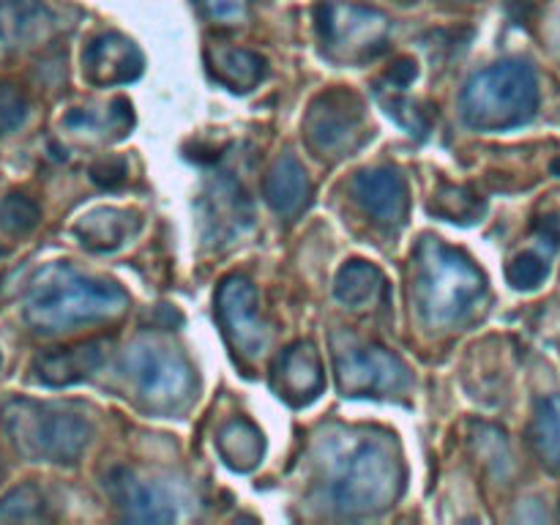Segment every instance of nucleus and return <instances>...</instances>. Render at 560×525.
Here are the masks:
<instances>
[{
	"instance_id": "1",
	"label": "nucleus",
	"mask_w": 560,
	"mask_h": 525,
	"mask_svg": "<svg viewBox=\"0 0 560 525\" xmlns=\"http://www.w3.org/2000/svg\"><path fill=\"white\" fill-rule=\"evenodd\" d=\"M405 485V465L394 435L345 430L328 441L323 459V506L339 517H372L394 506Z\"/></svg>"
},
{
	"instance_id": "2",
	"label": "nucleus",
	"mask_w": 560,
	"mask_h": 525,
	"mask_svg": "<svg viewBox=\"0 0 560 525\" xmlns=\"http://www.w3.org/2000/svg\"><path fill=\"white\" fill-rule=\"evenodd\" d=\"M129 295L109 279L88 277L69 262L42 268L25 295V320L33 331L55 334L82 323L124 315Z\"/></svg>"
},
{
	"instance_id": "3",
	"label": "nucleus",
	"mask_w": 560,
	"mask_h": 525,
	"mask_svg": "<svg viewBox=\"0 0 560 525\" xmlns=\"http://www.w3.org/2000/svg\"><path fill=\"white\" fill-rule=\"evenodd\" d=\"M416 304L430 326H454L479 306L487 279L470 257L424 235L413 255Z\"/></svg>"
},
{
	"instance_id": "4",
	"label": "nucleus",
	"mask_w": 560,
	"mask_h": 525,
	"mask_svg": "<svg viewBox=\"0 0 560 525\" xmlns=\"http://www.w3.org/2000/svg\"><path fill=\"white\" fill-rule=\"evenodd\" d=\"M539 109V80L525 60H503L468 80L459 113L470 129L503 131L534 120Z\"/></svg>"
},
{
	"instance_id": "5",
	"label": "nucleus",
	"mask_w": 560,
	"mask_h": 525,
	"mask_svg": "<svg viewBox=\"0 0 560 525\" xmlns=\"http://www.w3.org/2000/svg\"><path fill=\"white\" fill-rule=\"evenodd\" d=\"M3 427L27 459L58 465L77 463L93 435L91 421L80 413L36 399H11L3 408Z\"/></svg>"
},
{
	"instance_id": "6",
	"label": "nucleus",
	"mask_w": 560,
	"mask_h": 525,
	"mask_svg": "<svg viewBox=\"0 0 560 525\" xmlns=\"http://www.w3.org/2000/svg\"><path fill=\"white\" fill-rule=\"evenodd\" d=\"M124 366L137 397L153 413H178L195 399V370L178 350L135 345L124 355Z\"/></svg>"
},
{
	"instance_id": "7",
	"label": "nucleus",
	"mask_w": 560,
	"mask_h": 525,
	"mask_svg": "<svg viewBox=\"0 0 560 525\" xmlns=\"http://www.w3.org/2000/svg\"><path fill=\"white\" fill-rule=\"evenodd\" d=\"M315 27L323 49L339 63H361L386 49L392 22L383 11L326 0L315 9Z\"/></svg>"
},
{
	"instance_id": "8",
	"label": "nucleus",
	"mask_w": 560,
	"mask_h": 525,
	"mask_svg": "<svg viewBox=\"0 0 560 525\" xmlns=\"http://www.w3.org/2000/svg\"><path fill=\"white\" fill-rule=\"evenodd\" d=\"M334 370L345 397H392L410 386L408 364L381 345L337 348Z\"/></svg>"
},
{
	"instance_id": "9",
	"label": "nucleus",
	"mask_w": 560,
	"mask_h": 525,
	"mask_svg": "<svg viewBox=\"0 0 560 525\" xmlns=\"http://www.w3.org/2000/svg\"><path fill=\"white\" fill-rule=\"evenodd\" d=\"M217 320L222 326L224 339L230 348L246 361L262 359L268 350V334L266 323L260 317V306H257V290L241 273H230L219 282L217 290Z\"/></svg>"
},
{
	"instance_id": "10",
	"label": "nucleus",
	"mask_w": 560,
	"mask_h": 525,
	"mask_svg": "<svg viewBox=\"0 0 560 525\" xmlns=\"http://www.w3.org/2000/svg\"><path fill=\"white\" fill-rule=\"evenodd\" d=\"M364 120V104L353 91H328L312 102L304 131L312 148L320 153L342 151L350 145Z\"/></svg>"
},
{
	"instance_id": "11",
	"label": "nucleus",
	"mask_w": 560,
	"mask_h": 525,
	"mask_svg": "<svg viewBox=\"0 0 560 525\" xmlns=\"http://www.w3.org/2000/svg\"><path fill=\"white\" fill-rule=\"evenodd\" d=\"M355 202L364 208L366 217L375 219L377 224L386 228H402L408 219L410 195L408 180L399 170L394 167H372L364 170L350 184Z\"/></svg>"
},
{
	"instance_id": "12",
	"label": "nucleus",
	"mask_w": 560,
	"mask_h": 525,
	"mask_svg": "<svg viewBox=\"0 0 560 525\" xmlns=\"http://www.w3.org/2000/svg\"><path fill=\"white\" fill-rule=\"evenodd\" d=\"M107 490L126 520H137V523H173L178 517L175 498L170 495L167 487L151 479H140V476L126 468L109 474Z\"/></svg>"
},
{
	"instance_id": "13",
	"label": "nucleus",
	"mask_w": 560,
	"mask_h": 525,
	"mask_svg": "<svg viewBox=\"0 0 560 525\" xmlns=\"http://www.w3.org/2000/svg\"><path fill=\"white\" fill-rule=\"evenodd\" d=\"M140 47L120 33H102L82 52V71L93 85H124L142 74Z\"/></svg>"
},
{
	"instance_id": "14",
	"label": "nucleus",
	"mask_w": 560,
	"mask_h": 525,
	"mask_svg": "<svg viewBox=\"0 0 560 525\" xmlns=\"http://www.w3.org/2000/svg\"><path fill=\"white\" fill-rule=\"evenodd\" d=\"M326 386V375H323L320 353L312 342H295L284 350L273 366V388L284 402L310 405L317 399V394Z\"/></svg>"
},
{
	"instance_id": "15",
	"label": "nucleus",
	"mask_w": 560,
	"mask_h": 525,
	"mask_svg": "<svg viewBox=\"0 0 560 525\" xmlns=\"http://www.w3.org/2000/svg\"><path fill=\"white\" fill-rule=\"evenodd\" d=\"M104 359H107V342L96 339V342L47 350V353L38 355L33 370H36L38 381L47 383V386L60 388L91 377L93 372L104 364Z\"/></svg>"
},
{
	"instance_id": "16",
	"label": "nucleus",
	"mask_w": 560,
	"mask_h": 525,
	"mask_svg": "<svg viewBox=\"0 0 560 525\" xmlns=\"http://www.w3.org/2000/svg\"><path fill=\"white\" fill-rule=\"evenodd\" d=\"M262 195L266 202L284 219H293L310 206L312 197V184L310 175H306L304 164L295 156H282L273 162V167L268 170L266 184H262Z\"/></svg>"
},
{
	"instance_id": "17",
	"label": "nucleus",
	"mask_w": 560,
	"mask_h": 525,
	"mask_svg": "<svg viewBox=\"0 0 560 525\" xmlns=\"http://www.w3.org/2000/svg\"><path fill=\"white\" fill-rule=\"evenodd\" d=\"M55 14L47 0H0V38L25 47L52 27Z\"/></svg>"
},
{
	"instance_id": "18",
	"label": "nucleus",
	"mask_w": 560,
	"mask_h": 525,
	"mask_svg": "<svg viewBox=\"0 0 560 525\" xmlns=\"http://www.w3.org/2000/svg\"><path fill=\"white\" fill-rule=\"evenodd\" d=\"M334 293L342 304L353 306V310H366V306H375L377 301L386 299L388 284L377 266L366 260H350L339 268Z\"/></svg>"
},
{
	"instance_id": "19",
	"label": "nucleus",
	"mask_w": 560,
	"mask_h": 525,
	"mask_svg": "<svg viewBox=\"0 0 560 525\" xmlns=\"http://www.w3.org/2000/svg\"><path fill=\"white\" fill-rule=\"evenodd\" d=\"M135 224V213L120 211V208H96L77 222L74 233L80 235L82 246H88V249L113 252L129 238Z\"/></svg>"
},
{
	"instance_id": "20",
	"label": "nucleus",
	"mask_w": 560,
	"mask_h": 525,
	"mask_svg": "<svg viewBox=\"0 0 560 525\" xmlns=\"http://www.w3.org/2000/svg\"><path fill=\"white\" fill-rule=\"evenodd\" d=\"M211 71L230 91H252L268 74L266 58L244 47H222L213 52Z\"/></svg>"
},
{
	"instance_id": "21",
	"label": "nucleus",
	"mask_w": 560,
	"mask_h": 525,
	"mask_svg": "<svg viewBox=\"0 0 560 525\" xmlns=\"http://www.w3.org/2000/svg\"><path fill=\"white\" fill-rule=\"evenodd\" d=\"M217 446L224 463L233 470H241V474L257 468V463L262 459V452H266L262 432L246 419L228 421V424L222 427V432H219Z\"/></svg>"
},
{
	"instance_id": "22",
	"label": "nucleus",
	"mask_w": 560,
	"mask_h": 525,
	"mask_svg": "<svg viewBox=\"0 0 560 525\" xmlns=\"http://www.w3.org/2000/svg\"><path fill=\"white\" fill-rule=\"evenodd\" d=\"M530 443L547 470L560 474V394L541 399L530 424Z\"/></svg>"
},
{
	"instance_id": "23",
	"label": "nucleus",
	"mask_w": 560,
	"mask_h": 525,
	"mask_svg": "<svg viewBox=\"0 0 560 525\" xmlns=\"http://www.w3.org/2000/svg\"><path fill=\"white\" fill-rule=\"evenodd\" d=\"M430 211L438 217L448 219V222H474L481 211L485 202L479 200L474 189L468 186H441L430 202Z\"/></svg>"
},
{
	"instance_id": "24",
	"label": "nucleus",
	"mask_w": 560,
	"mask_h": 525,
	"mask_svg": "<svg viewBox=\"0 0 560 525\" xmlns=\"http://www.w3.org/2000/svg\"><path fill=\"white\" fill-rule=\"evenodd\" d=\"M44 517V495L36 485H22L11 490L0 503V520H14V523H27V520Z\"/></svg>"
},
{
	"instance_id": "25",
	"label": "nucleus",
	"mask_w": 560,
	"mask_h": 525,
	"mask_svg": "<svg viewBox=\"0 0 560 525\" xmlns=\"http://www.w3.org/2000/svg\"><path fill=\"white\" fill-rule=\"evenodd\" d=\"M42 219V208L25 195H9L3 202H0V228L5 233H31L33 228L38 224Z\"/></svg>"
},
{
	"instance_id": "26",
	"label": "nucleus",
	"mask_w": 560,
	"mask_h": 525,
	"mask_svg": "<svg viewBox=\"0 0 560 525\" xmlns=\"http://www.w3.org/2000/svg\"><path fill=\"white\" fill-rule=\"evenodd\" d=\"M547 273H550V266H547L545 257L536 255V252H523V255L514 257L506 268L509 282H512V288L517 290L539 288V284L547 279Z\"/></svg>"
},
{
	"instance_id": "27",
	"label": "nucleus",
	"mask_w": 560,
	"mask_h": 525,
	"mask_svg": "<svg viewBox=\"0 0 560 525\" xmlns=\"http://www.w3.org/2000/svg\"><path fill=\"white\" fill-rule=\"evenodd\" d=\"M27 118V98L11 82H0V137L20 129Z\"/></svg>"
},
{
	"instance_id": "28",
	"label": "nucleus",
	"mask_w": 560,
	"mask_h": 525,
	"mask_svg": "<svg viewBox=\"0 0 560 525\" xmlns=\"http://www.w3.org/2000/svg\"><path fill=\"white\" fill-rule=\"evenodd\" d=\"M91 178L104 189H120L129 180V164L124 159H107L91 167Z\"/></svg>"
},
{
	"instance_id": "29",
	"label": "nucleus",
	"mask_w": 560,
	"mask_h": 525,
	"mask_svg": "<svg viewBox=\"0 0 560 525\" xmlns=\"http://www.w3.org/2000/svg\"><path fill=\"white\" fill-rule=\"evenodd\" d=\"M197 3L217 22L244 20L246 11H249V0H197Z\"/></svg>"
},
{
	"instance_id": "30",
	"label": "nucleus",
	"mask_w": 560,
	"mask_h": 525,
	"mask_svg": "<svg viewBox=\"0 0 560 525\" xmlns=\"http://www.w3.org/2000/svg\"><path fill=\"white\" fill-rule=\"evenodd\" d=\"M388 115H394V118L399 120L402 126H408L410 131H419V135H424L427 129H430V115L424 113V109L416 107L413 102H392L388 104Z\"/></svg>"
},
{
	"instance_id": "31",
	"label": "nucleus",
	"mask_w": 560,
	"mask_h": 525,
	"mask_svg": "<svg viewBox=\"0 0 560 525\" xmlns=\"http://www.w3.org/2000/svg\"><path fill=\"white\" fill-rule=\"evenodd\" d=\"M416 74H419V69H416V60L399 58L397 63H394L392 69H388L386 80L392 82V85L397 88V91H405V88H408L410 82L416 80Z\"/></svg>"
},
{
	"instance_id": "32",
	"label": "nucleus",
	"mask_w": 560,
	"mask_h": 525,
	"mask_svg": "<svg viewBox=\"0 0 560 525\" xmlns=\"http://www.w3.org/2000/svg\"><path fill=\"white\" fill-rule=\"evenodd\" d=\"M399 3H410V0H399Z\"/></svg>"
}]
</instances>
